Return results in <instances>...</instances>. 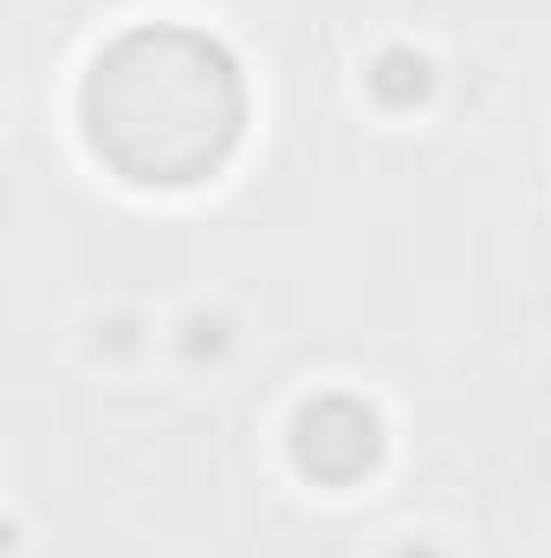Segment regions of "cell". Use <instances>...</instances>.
<instances>
[{
    "label": "cell",
    "instance_id": "6da1fadb",
    "mask_svg": "<svg viewBox=\"0 0 551 558\" xmlns=\"http://www.w3.org/2000/svg\"><path fill=\"white\" fill-rule=\"evenodd\" d=\"M78 131L111 175L137 189H195L241 149V59L182 20L124 26L78 78Z\"/></svg>",
    "mask_w": 551,
    "mask_h": 558
}]
</instances>
